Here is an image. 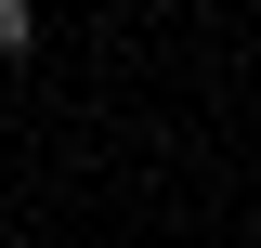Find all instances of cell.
Listing matches in <instances>:
<instances>
[{
  "label": "cell",
  "instance_id": "1",
  "mask_svg": "<svg viewBox=\"0 0 261 248\" xmlns=\"http://www.w3.org/2000/svg\"><path fill=\"white\" fill-rule=\"evenodd\" d=\"M39 53V0H0V65H27Z\"/></svg>",
  "mask_w": 261,
  "mask_h": 248
}]
</instances>
